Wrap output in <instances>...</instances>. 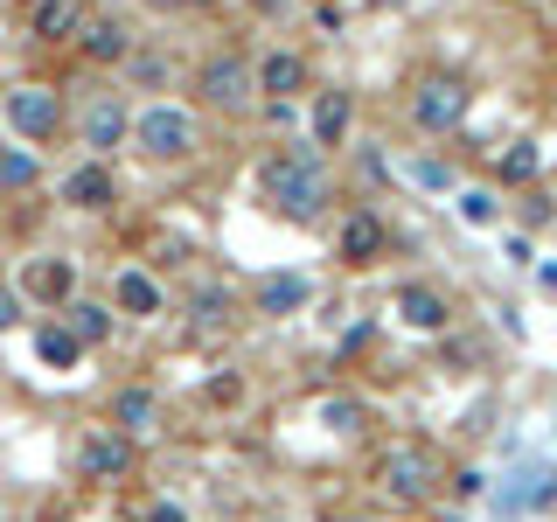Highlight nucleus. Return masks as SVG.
<instances>
[{"instance_id": "obj_1", "label": "nucleus", "mask_w": 557, "mask_h": 522, "mask_svg": "<svg viewBox=\"0 0 557 522\" xmlns=\"http://www.w3.org/2000/svg\"><path fill=\"white\" fill-rule=\"evenodd\" d=\"M258 188H265V202L278 209L286 223H313L335 196V182H327V153L313 147H272L265 161H258Z\"/></svg>"}, {"instance_id": "obj_2", "label": "nucleus", "mask_w": 557, "mask_h": 522, "mask_svg": "<svg viewBox=\"0 0 557 522\" xmlns=\"http://www.w3.org/2000/svg\"><path fill=\"white\" fill-rule=\"evenodd\" d=\"M126 147L139 153V161H153V167H182V161L202 153V112L196 104H174V98H153V104L133 112Z\"/></svg>"}, {"instance_id": "obj_3", "label": "nucleus", "mask_w": 557, "mask_h": 522, "mask_svg": "<svg viewBox=\"0 0 557 522\" xmlns=\"http://www.w3.org/2000/svg\"><path fill=\"white\" fill-rule=\"evenodd\" d=\"M0 126H8V139H22V147H57L63 126H70L63 84H49V77L8 84V91H0Z\"/></svg>"}, {"instance_id": "obj_4", "label": "nucleus", "mask_w": 557, "mask_h": 522, "mask_svg": "<svg viewBox=\"0 0 557 522\" xmlns=\"http://www.w3.org/2000/svg\"><path fill=\"white\" fill-rule=\"evenodd\" d=\"M196 104H202V112H223V119L258 112L251 57H244V49H216V57H202L196 63Z\"/></svg>"}, {"instance_id": "obj_5", "label": "nucleus", "mask_w": 557, "mask_h": 522, "mask_svg": "<svg viewBox=\"0 0 557 522\" xmlns=\"http://www.w3.org/2000/svg\"><path fill=\"white\" fill-rule=\"evenodd\" d=\"M440 481H446L440 452L418 446V439H397V446L376 460V487H383L391 501H411V509H418V501H432V487H440Z\"/></svg>"}, {"instance_id": "obj_6", "label": "nucleus", "mask_w": 557, "mask_h": 522, "mask_svg": "<svg viewBox=\"0 0 557 522\" xmlns=\"http://www.w3.org/2000/svg\"><path fill=\"white\" fill-rule=\"evenodd\" d=\"M70 126H77V139H84V153H104V161H112V153L126 147V126H133V104L119 98V91H91V98H84V112L70 119Z\"/></svg>"}, {"instance_id": "obj_7", "label": "nucleus", "mask_w": 557, "mask_h": 522, "mask_svg": "<svg viewBox=\"0 0 557 522\" xmlns=\"http://www.w3.org/2000/svg\"><path fill=\"white\" fill-rule=\"evenodd\" d=\"M57 202L77 209V216H104V209L119 202V174H112V161H104V153H84V161L57 182Z\"/></svg>"}, {"instance_id": "obj_8", "label": "nucleus", "mask_w": 557, "mask_h": 522, "mask_svg": "<svg viewBox=\"0 0 557 522\" xmlns=\"http://www.w3.org/2000/svg\"><path fill=\"white\" fill-rule=\"evenodd\" d=\"M460 119H467V84L460 77H418L411 84V126L418 133L440 139V133L460 126Z\"/></svg>"}, {"instance_id": "obj_9", "label": "nucleus", "mask_w": 557, "mask_h": 522, "mask_svg": "<svg viewBox=\"0 0 557 522\" xmlns=\"http://www.w3.org/2000/svg\"><path fill=\"white\" fill-rule=\"evenodd\" d=\"M133 42H139V35H133V22H126V14H98V8H91L70 49H77V57L91 63V70H119V63L133 57Z\"/></svg>"}, {"instance_id": "obj_10", "label": "nucleus", "mask_w": 557, "mask_h": 522, "mask_svg": "<svg viewBox=\"0 0 557 522\" xmlns=\"http://www.w3.org/2000/svg\"><path fill=\"white\" fill-rule=\"evenodd\" d=\"M84 14H91V0H28L22 8V35L35 49H70L84 28Z\"/></svg>"}, {"instance_id": "obj_11", "label": "nucleus", "mask_w": 557, "mask_h": 522, "mask_svg": "<svg viewBox=\"0 0 557 522\" xmlns=\"http://www.w3.org/2000/svg\"><path fill=\"white\" fill-rule=\"evenodd\" d=\"M133 460H139V446H133L119 425L84 432V446H77V474H84V481H126Z\"/></svg>"}, {"instance_id": "obj_12", "label": "nucleus", "mask_w": 557, "mask_h": 522, "mask_svg": "<svg viewBox=\"0 0 557 522\" xmlns=\"http://www.w3.org/2000/svg\"><path fill=\"white\" fill-rule=\"evenodd\" d=\"M14 293L35 307H63L70 293H77V258H63V251H49V258H28L22 278H14Z\"/></svg>"}, {"instance_id": "obj_13", "label": "nucleus", "mask_w": 557, "mask_h": 522, "mask_svg": "<svg viewBox=\"0 0 557 522\" xmlns=\"http://www.w3.org/2000/svg\"><path fill=\"white\" fill-rule=\"evenodd\" d=\"M112 313H126V321H153V313H168V286L147 265H119L112 272Z\"/></svg>"}, {"instance_id": "obj_14", "label": "nucleus", "mask_w": 557, "mask_h": 522, "mask_svg": "<svg viewBox=\"0 0 557 522\" xmlns=\"http://www.w3.org/2000/svg\"><path fill=\"white\" fill-rule=\"evenodd\" d=\"M391 251V231H383L376 209H348L342 231H335V258L342 265H376V258Z\"/></svg>"}, {"instance_id": "obj_15", "label": "nucleus", "mask_w": 557, "mask_h": 522, "mask_svg": "<svg viewBox=\"0 0 557 522\" xmlns=\"http://www.w3.org/2000/svg\"><path fill=\"white\" fill-rule=\"evenodd\" d=\"M251 77H258V98H300L313 84V63L300 49H265V57H251Z\"/></svg>"}, {"instance_id": "obj_16", "label": "nucleus", "mask_w": 557, "mask_h": 522, "mask_svg": "<svg viewBox=\"0 0 557 522\" xmlns=\"http://www.w3.org/2000/svg\"><path fill=\"white\" fill-rule=\"evenodd\" d=\"M348 133H356V91H313V112H307V139L313 147H348Z\"/></svg>"}, {"instance_id": "obj_17", "label": "nucleus", "mask_w": 557, "mask_h": 522, "mask_svg": "<svg viewBox=\"0 0 557 522\" xmlns=\"http://www.w3.org/2000/svg\"><path fill=\"white\" fill-rule=\"evenodd\" d=\"M397 313H405L418 335H440L446 327V293L425 286V278H411V286H397Z\"/></svg>"}, {"instance_id": "obj_18", "label": "nucleus", "mask_w": 557, "mask_h": 522, "mask_svg": "<svg viewBox=\"0 0 557 522\" xmlns=\"http://www.w3.org/2000/svg\"><path fill=\"white\" fill-rule=\"evenodd\" d=\"M112 321H119V313L104 307V300H77V293H70V300H63V327H70V335H77L84 348L112 341Z\"/></svg>"}, {"instance_id": "obj_19", "label": "nucleus", "mask_w": 557, "mask_h": 522, "mask_svg": "<svg viewBox=\"0 0 557 522\" xmlns=\"http://www.w3.org/2000/svg\"><path fill=\"white\" fill-rule=\"evenodd\" d=\"M35 182H42V147L8 139V147H0V196H28Z\"/></svg>"}, {"instance_id": "obj_20", "label": "nucleus", "mask_w": 557, "mask_h": 522, "mask_svg": "<svg viewBox=\"0 0 557 522\" xmlns=\"http://www.w3.org/2000/svg\"><path fill=\"white\" fill-rule=\"evenodd\" d=\"M313 300V286L300 272H272V278H258V313H300Z\"/></svg>"}, {"instance_id": "obj_21", "label": "nucleus", "mask_w": 557, "mask_h": 522, "mask_svg": "<svg viewBox=\"0 0 557 522\" xmlns=\"http://www.w3.org/2000/svg\"><path fill=\"white\" fill-rule=\"evenodd\" d=\"M153 418H161V397H153V390H139V383L112 397V425L126 432V439H139V432H153Z\"/></svg>"}, {"instance_id": "obj_22", "label": "nucleus", "mask_w": 557, "mask_h": 522, "mask_svg": "<svg viewBox=\"0 0 557 522\" xmlns=\"http://www.w3.org/2000/svg\"><path fill=\"white\" fill-rule=\"evenodd\" d=\"M35 356H42L49 370H77V362H84V341L70 335L63 321H42V327H35Z\"/></svg>"}, {"instance_id": "obj_23", "label": "nucleus", "mask_w": 557, "mask_h": 522, "mask_svg": "<svg viewBox=\"0 0 557 522\" xmlns=\"http://www.w3.org/2000/svg\"><path fill=\"white\" fill-rule=\"evenodd\" d=\"M453 202H460V216L474 223V231H495V223H502V196H495V188H453Z\"/></svg>"}, {"instance_id": "obj_24", "label": "nucleus", "mask_w": 557, "mask_h": 522, "mask_svg": "<svg viewBox=\"0 0 557 522\" xmlns=\"http://www.w3.org/2000/svg\"><path fill=\"white\" fill-rule=\"evenodd\" d=\"M119 70H126V77H133V84H147V91H161V84L174 77V63L161 57V49H139V42H133V57H126V63H119Z\"/></svg>"}, {"instance_id": "obj_25", "label": "nucleus", "mask_w": 557, "mask_h": 522, "mask_svg": "<svg viewBox=\"0 0 557 522\" xmlns=\"http://www.w3.org/2000/svg\"><path fill=\"white\" fill-rule=\"evenodd\" d=\"M188 313H196V327H216V321H231V293H196V300H188Z\"/></svg>"}, {"instance_id": "obj_26", "label": "nucleus", "mask_w": 557, "mask_h": 522, "mask_svg": "<svg viewBox=\"0 0 557 522\" xmlns=\"http://www.w3.org/2000/svg\"><path fill=\"white\" fill-rule=\"evenodd\" d=\"M321 418H327L335 432H356V425H362V405H356V397H327V405H321Z\"/></svg>"}, {"instance_id": "obj_27", "label": "nucleus", "mask_w": 557, "mask_h": 522, "mask_svg": "<svg viewBox=\"0 0 557 522\" xmlns=\"http://www.w3.org/2000/svg\"><path fill=\"white\" fill-rule=\"evenodd\" d=\"M411 174H418L425 188H460V174H453V161H418Z\"/></svg>"}, {"instance_id": "obj_28", "label": "nucleus", "mask_w": 557, "mask_h": 522, "mask_svg": "<svg viewBox=\"0 0 557 522\" xmlns=\"http://www.w3.org/2000/svg\"><path fill=\"white\" fill-rule=\"evenodd\" d=\"M536 174V147H516L509 161H502V182H530Z\"/></svg>"}, {"instance_id": "obj_29", "label": "nucleus", "mask_w": 557, "mask_h": 522, "mask_svg": "<svg viewBox=\"0 0 557 522\" xmlns=\"http://www.w3.org/2000/svg\"><path fill=\"white\" fill-rule=\"evenodd\" d=\"M22 293H14V286H0V335H8V327H22Z\"/></svg>"}, {"instance_id": "obj_30", "label": "nucleus", "mask_w": 557, "mask_h": 522, "mask_svg": "<svg viewBox=\"0 0 557 522\" xmlns=\"http://www.w3.org/2000/svg\"><path fill=\"white\" fill-rule=\"evenodd\" d=\"M139 522H188V509H182V501H153V509L139 515Z\"/></svg>"}, {"instance_id": "obj_31", "label": "nucleus", "mask_w": 557, "mask_h": 522, "mask_svg": "<svg viewBox=\"0 0 557 522\" xmlns=\"http://www.w3.org/2000/svg\"><path fill=\"white\" fill-rule=\"evenodd\" d=\"M502 251H509V265H536V251H530V237H502Z\"/></svg>"}, {"instance_id": "obj_32", "label": "nucleus", "mask_w": 557, "mask_h": 522, "mask_svg": "<svg viewBox=\"0 0 557 522\" xmlns=\"http://www.w3.org/2000/svg\"><path fill=\"white\" fill-rule=\"evenodd\" d=\"M209 397H216V405H237L244 383H237V376H216V383H209Z\"/></svg>"}, {"instance_id": "obj_33", "label": "nucleus", "mask_w": 557, "mask_h": 522, "mask_svg": "<svg viewBox=\"0 0 557 522\" xmlns=\"http://www.w3.org/2000/svg\"><path fill=\"white\" fill-rule=\"evenodd\" d=\"M161 8H209V0H161Z\"/></svg>"}, {"instance_id": "obj_34", "label": "nucleus", "mask_w": 557, "mask_h": 522, "mask_svg": "<svg viewBox=\"0 0 557 522\" xmlns=\"http://www.w3.org/2000/svg\"><path fill=\"white\" fill-rule=\"evenodd\" d=\"M342 522H370V515H342Z\"/></svg>"}, {"instance_id": "obj_35", "label": "nucleus", "mask_w": 557, "mask_h": 522, "mask_svg": "<svg viewBox=\"0 0 557 522\" xmlns=\"http://www.w3.org/2000/svg\"><path fill=\"white\" fill-rule=\"evenodd\" d=\"M376 8H383V0H376ZM391 8H397V0H391Z\"/></svg>"}, {"instance_id": "obj_36", "label": "nucleus", "mask_w": 557, "mask_h": 522, "mask_svg": "<svg viewBox=\"0 0 557 522\" xmlns=\"http://www.w3.org/2000/svg\"><path fill=\"white\" fill-rule=\"evenodd\" d=\"M22 8H28V0H22Z\"/></svg>"}]
</instances>
